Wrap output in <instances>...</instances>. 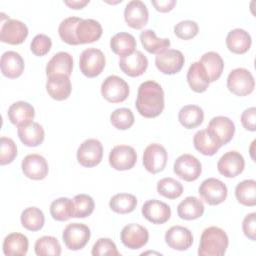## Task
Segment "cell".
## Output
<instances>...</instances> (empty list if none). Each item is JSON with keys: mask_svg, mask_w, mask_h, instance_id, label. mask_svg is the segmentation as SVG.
I'll return each mask as SVG.
<instances>
[{"mask_svg": "<svg viewBox=\"0 0 256 256\" xmlns=\"http://www.w3.org/2000/svg\"><path fill=\"white\" fill-rule=\"evenodd\" d=\"M139 114L145 118H155L164 109V91L161 85L153 80L140 84L135 103Z\"/></svg>", "mask_w": 256, "mask_h": 256, "instance_id": "cell-1", "label": "cell"}, {"mask_svg": "<svg viewBox=\"0 0 256 256\" xmlns=\"http://www.w3.org/2000/svg\"><path fill=\"white\" fill-rule=\"evenodd\" d=\"M229 239L226 232L216 226L203 230L198 248L200 256H222L226 253Z\"/></svg>", "mask_w": 256, "mask_h": 256, "instance_id": "cell-2", "label": "cell"}, {"mask_svg": "<svg viewBox=\"0 0 256 256\" xmlns=\"http://www.w3.org/2000/svg\"><path fill=\"white\" fill-rule=\"evenodd\" d=\"M255 87V80L252 73L245 68L233 69L227 77V88L236 96H247Z\"/></svg>", "mask_w": 256, "mask_h": 256, "instance_id": "cell-3", "label": "cell"}, {"mask_svg": "<svg viewBox=\"0 0 256 256\" xmlns=\"http://www.w3.org/2000/svg\"><path fill=\"white\" fill-rule=\"evenodd\" d=\"M106 59L103 52L97 48L83 50L79 58V68L82 74L88 78H94L102 73Z\"/></svg>", "mask_w": 256, "mask_h": 256, "instance_id": "cell-4", "label": "cell"}, {"mask_svg": "<svg viewBox=\"0 0 256 256\" xmlns=\"http://www.w3.org/2000/svg\"><path fill=\"white\" fill-rule=\"evenodd\" d=\"M129 93V85L124 79L117 75L108 76L101 84V95L110 103L125 101Z\"/></svg>", "mask_w": 256, "mask_h": 256, "instance_id": "cell-5", "label": "cell"}, {"mask_svg": "<svg viewBox=\"0 0 256 256\" xmlns=\"http://www.w3.org/2000/svg\"><path fill=\"white\" fill-rule=\"evenodd\" d=\"M198 193L202 200H204L208 205L215 206L226 200L228 189L221 180L216 178H207L200 184Z\"/></svg>", "mask_w": 256, "mask_h": 256, "instance_id": "cell-6", "label": "cell"}, {"mask_svg": "<svg viewBox=\"0 0 256 256\" xmlns=\"http://www.w3.org/2000/svg\"><path fill=\"white\" fill-rule=\"evenodd\" d=\"M91 236L88 226L82 223L68 224L62 233V239L69 250H80L86 246Z\"/></svg>", "mask_w": 256, "mask_h": 256, "instance_id": "cell-7", "label": "cell"}, {"mask_svg": "<svg viewBox=\"0 0 256 256\" xmlns=\"http://www.w3.org/2000/svg\"><path fill=\"white\" fill-rule=\"evenodd\" d=\"M76 156L78 163L83 167L91 168L97 166L103 157L102 143L94 138L87 139L78 147Z\"/></svg>", "mask_w": 256, "mask_h": 256, "instance_id": "cell-8", "label": "cell"}, {"mask_svg": "<svg viewBox=\"0 0 256 256\" xmlns=\"http://www.w3.org/2000/svg\"><path fill=\"white\" fill-rule=\"evenodd\" d=\"M174 173L184 181L192 182L199 178L202 172L201 162L191 154H182L174 162Z\"/></svg>", "mask_w": 256, "mask_h": 256, "instance_id": "cell-9", "label": "cell"}, {"mask_svg": "<svg viewBox=\"0 0 256 256\" xmlns=\"http://www.w3.org/2000/svg\"><path fill=\"white\" fill-rule=\"evenodd\" d=\"M28 36V27L23 22L10 19L9 17L1 21L0 40L10 45H19L25 41Z\"/></svg>", "mask_w": 256, "mask_h": 256, "instance_id": "cell-10", "label": "cell"}, {"mask_svg": "<svg viewBox=\"0 0 256 256\" xmlns=\"http://www.w3.org/2000/svg\"><path fill=\"white\" fill-rule=\"evenodd\" d=\"M168 160V154L164 146L158 143L148 145L143 152L144 168L152 173L157 174L164 170Z\"/></svg>", "mask_w": 256, "mask_h": 256, "instance_id": "cell-11", "label": "cell"}, {"mask_svg": "<svg viewBox=\"0 0 256 256\" xmlns=\"http://www.w3.org/2000/svg\"><path fill=\"white\" fill-rule=\"evenodd\" d=\"M185 62L184 55L176 49H166L155 57V65L157 69L166 75H173L182 69Z\"/></svg>", "mask_w": 256, "mask_h": 256, "instance_id": "cell-12", "label": "cell"}, {"mask_svg": "<svg viewBox=\"0 0 256 256\" xmlns=\"http://www.w3.org/2000/svg\"><path fill=\"white\" fill-rule=\"evenodd\" d=\"M137 162V154L133 147L128 145H117L109 153L110 166L118 171L130 170Z\"/></svg>", "mask_w": 256, "mask_h": 256, "instance_id": "cell-13", "label": "cell"}, {"mask_svg": "<svg viewBox=\"0 0 256 256\" xmlns=\"http://www.w3.org/2000/svg\"><path fill=\"white\" fill-rule=\"evenodd\" d=\"M120 239L125 247L131 250H137L147 244L149 232L144 226L131 223L123 227L120 233Z\"/></svg>", "mask_w": 256, "mask_h": 256, "instance_id": "cell-14", "label": "cell"}, {"mask_svg": "<svg viewBox=\"0 0 256 256\" xmlns=\"http://www.w3.org/2000/svg\"><path fill=\"white\" fill-rule=\"evenodd\" d=\"M244 167V157L235 150L223 154L217 163L218 172L226 178H234L238 176L243 172Z\"/></svg>", "mask_w": 256, "mask_h": 256, "instance_id": "cell-15", "label": "cell"}, {"mask_svg": "<svg viewBox=\"0 0 256 256\" xmlns=\"http://www.w3.org/2000/svg\"><path fill=\"white\" fill-rule=\"evenodd\" d=\"M124 19L127 25L133 29H142L148 23L149 12L146 4L140 0H132L127 3L124 10Z\"/></svg>", "mask_w": 256, "mask_h": 256, "instance_id": "cell-16", "label": "cell"}, {"mask_svg": "<svg viewBox=\"0 0 256 256\" xmlns=\"http://www.w3.org/2000/svg\"><path fill=\"white\" fill-rule=\"evenodd\" d=\"M23 174L32 180H42L49 172L46 159L39 154H29L24 157L21 163Z\"/></svg>", "mask_w": 256, "mask_h": 256, "instance_id": "cell-17", "label": "cell"}, {"mask_svg": "<svg viewBox=\"0 0 256 256\" xmlns=\"http://www.w3.org/2000/svg\"><path fill=\"white\" fill-rule=\"evenodd\" d=\"M141 212L143 217L153 224H164L171 216L170 206L157 199L146 201L142 206Z\"/></svg>", "mask_w": 256, "mask_h": 256, "instance_id": "cell-18", "label": "cell"}, {"mask_svg": "<svg viewBox=\"0 0 256 256\" xmlns=\"http://www.w3.org/2000/svg\"><path fill=\"white\" fill-rule=\"evenodd\" d=\"M165 242L174 250L185 251L193 244V235L188 228L176 225L166 231Z\"/></svg>", "mask_w": 256, "mask_h": 256, "instance_id": "cell-19", "label": "cell"}, {"mask_svg": "<svg viewBox=\"0 0 256 256\" xmlns=\"http://www.w3.org/2000/svg\"><path fill=\"white\" fill-rule=\"evenodd\" d=\"M207 129L223 146L232 140L235 133V124L226 116H216L210 120Z\"/></svg>", "mask_w": 256, "mask_h": 256, "instance_id": "cell-20", "label": "cell"}, {"mask_svg": "<svg viewBox=\"0 0 256 256\" xmlns=\"http://www.w3.org/2000/svg\"><path fill=\"white\" fill-rule=\"evenodd\" d=\"M119 67L123 73L130 77L141 76L148 67L147 57L139 50H135L132 54L121 57Z\"/></svg>", "mask_w": 256, "mask_h": 256, "instance_id": "cell-21", "label": "cell"}, {"mask_svg": "<svg viewBox=\"0 0 256 256\" xmlns=\"http://www.w3.org/2000/svg\"><path fill=\"white\" fill-rule=\"evenodd\" d=\"M46 90L49 96L57 101L67 99L72 91V85L69 76L66 75H51L47 77Z\"/></svg>", "mask_w": 256, "mask_h": 256, "instance_id": "cell-22", "label": "cell"}, {"mask_svg": "<svg viewBox=\"0 0 256 256\" xmlns=\"http://www.w3.org/2000/svg\"><path fill=\"white\" fill-rule=\"evenodd\" d=\"M2 74L10 79L18 78L22 75L25 64L22 56L15 51H6L2 54L0 60Z\"/></svg>", "mask_w": 256, "mask_h": 256, "instance_id": "cell-23", "label": "cell"}, {"mask_svg": "<svg viewBox=\"0 0 256 256\" xmlns=\"http://www.w3.org/2000/svg\"><path fill=\"white\" fill-rule=\"evenodd\" d=\"M7 115L9 121L13 125L20 127L33 121L35 117V109L28 102L17 101L10 105Z\"/></svg>", "mask_w": 256, "mask_h": 256, "instance_id": "cell-24", "label": "cell"}, {"mask_svg": "<svg viewBox=\"0 0 256 256\" xmlns=\"http://www.w3.org/2000/svg\"><path fill=\"white\" fill-rule=\"evenodd\" d=\"M102 26L94 19H82L76 27V37L80 44L93 43L102 36Z\"/></svg>", "mask_w": 256, "mask_h": 256, "instance_id": "cell-25", "label": "cell"}, {"mask_svg": "<svg viewBox=\"0 0 256 256\" xmlns=\"http://www.w3.org/2000/svg\"><path fill=\"white\" fill-rule=\"evenodd\" d=\"M193 144L195 149L205 156H213L222 146L218 139L207 128L195 133Z\"/></svg>", "mask_w": 256, "mask_h": 256, "instance_id": "cell-26", "label": "cell"}, {"mask_svg": "<svg viewBox=\"0 0 256 256\" xmlns=\"http://www.w3.org/2000/svg\"><path fill=\"white\" fill-rule=\"evenodd\" d=\"M17 134L20 141L28 147H36L40 145L45 137L43 127L34 121L18 127Z\"/></svg>", "mask_w": 256, "mask_h": 256, "instance_id": "cell-27", "label": "cell"}, {"mask_svg": "<svg viewBox=\"0 0 256 256\" xmlns=\"http://www.w3.org/2000/svg\"><path fill=\"white\" fill-rule=\"evenodd\" d=\"M73 70V58L72 56L64 51L58 52L48 61L46 65V75H71Z\"/></svg>", "mask_w": 256, "mask_h": 256, "instance_id": "cell-28", "label": "cell"}, {"mask_svg": "<svg viewBox=\"0 0 256 256\" xmlns=\"http://www.w3.org/2000/svg\"><path fill=\"white\" fill-rule=\"evenodd\" d=\"M252 44L250 34L241 28L231 30L226 37V46L228 50L234 54L246 53Z\"/></svg>", "mask_w": 256, "mask_h": 256, "instance_id": "cell-29", "label": "cell"}, {"mask_svg": "<svg viewBox=\"0 0 256 256\" xmlns=\"http://www.w3.org/2000/svg\"><path fill=\"white\" fill-rule=\"evenodd\" d=\"M199 62L202 64L210 83L215 82L221 77L224 69V62L217 52L209 51L204 53Z\"/></svg>", "mask_w": 256, "mask_h": 256, "instance_id": "cell-30", "label": "cell"}, {"mask_svg": "<svg viewBox=\"0 0 256 256\" xmlns=\"http://www.w3.org/2000/svg\"><path fill=\"white\" fill-rule=\"evenodd\" d=\"M28 238L21 233L8 234L3 241V253L6 256H24L28 251Z\"/></svg>", "mask_w": 256, "mask_h": 256, "instance_id": "cell-31", "label": "cell"}, {"mask_svg": "<svg viewBox=\"0 0 256 256\" xmlns=\"http://www.w3.org/2000/svg\"><path fill=\"white\" fill-rule=\"evenodd\" d=\"M204 210L203 202L195 196L186 197L177 206V214L184 220L198 219L203 215Z\"/></svg>", "mask_w": 256, "mask_h": 256, "instance_id": "cell-32", "label": "cell"}, {"mask_svg": "<svg viewBox=\"0 0 256 256\" xmlns=\"http://www.w3.org/2000/svg\"><path fill=\"white\" fill-rule=\"evenodd\" d=\"M187 82L196 93H203L209 87V80L202 64L197 61L190 65L187 71Z\"/></svg>", "mask_w": 256, "mask_h": 256, "instance_id": "cell-33", "label": "cell"}, {"mask_svg": "<svg viewBox=\"0 0 256 256\" xmlns=\"http://www.w3.org/2000/svg\"><path fill=\"white\" fill-rule=\"evenodd\" d=\"M136 40L133 35L127 32H119L110 39L111 50L121 57L128 56L135 51Z\"/></svg>", "mask_w": 256, "mask_h": 256, "instance_id": "cell-34", "label": "cell"}, {"mask_svg": "<svg viewBox=\"0 0 256 256\" xmlns=\"http://www.w3.org/2000/svg\"><path fill=\"white\" fill-rule=\"evenodd\" d=\"M178 120L186 129L196 128L204 120L203 109L197 105H185L178 113Z\"/></svg>", "mask_w": 256, "mask_h": 256, "instance_id": "cell-35", "label": "cell"}, {"mask_svg": "<svg viewBox=\"0 0 256 256\" xmlns=\"http://www.w3.org/2000/svg\"><path fill=\"white\" fill-rule=\"evenodd\" d=\"M140 41L144 49L151 54H159L170 47L168 38H158L151 29H146L140 34Z\"/></svg>", "mask_w": 256, "mask_h": 256, "instance_id": "cell-36", "label": "cell"}, {"mask_svg": "<svg viewBox=\"0 0 256 256\" xmlns=\"http://www.w3.org/2000/svg\"><path fill=\"white\" fill-rule=\"evenodd\" d=\"M235 197L237 201L248 207L256 205V181L254 179L243 180L235 187Z\"/></svg>", "mask_w": 256, "mask_h": 256, "instance_id": "cell-37", "label": "cell"}, {"mask_svg": "<svg viewBox=\"0 0 256 256\" xmlns=\"http://www.w3.org/2000/svg\"><path fill=\"white\" fill-rule=\"evenodd\" d=\"M22 226L29 231H39L45 223V217L42 210L37 207L25 208L20 216Z\"/></svg>", "mask_w": 256, "mask_h": 256, "instance_id": "cell-38", "label": "cell"}, {"mask_svg": "<svg viewBox=\"0 0 256 256\" xmlns=\"http://www.w3.org/2000/svg\"><path fill=\"white\" fill-rule=\"evenodd\" d=\"M74 204L73 200L67 197H60L50 204V214L56 221H67L73 217Z\"/></svg>", "mask_w": 256, "mask_h": 256, "instance_id": "cell-39", "label": "cell"}, {"mask_svg": "<svg viewBox=\"0 0 256 256\" xmlns=\"http://www.w3.org/2000/svg\"><path fill=\"white\" fill-rule=\"evenodd\" d=\"M137 206V198L133 194L118 193L111 197L109 207L118 214H128L135 210Z\"/></svg>", "mask_w": 256, "mask_h": 256, "instance_id": "cell-40", "label": "cell"}, {"mask_svg": "<svg viewBox=\"0 0 256 256\" xmlns=\"http://www.w3.org/2000/svg\"><path fill=\"white\" fill-rule=\"evenodd\" d=\"M82 19L79 17L65 18L58 27V33L61 40L69 45H79V41L76 37V27Z\"/></svg>", "mask_w": 256, "mask_h": 256, "instance_id": "cell-41", "label": "cell"}, {"mask_svg": "<svg viewBox=\"0 0 256 256\" xmlns=\"http://www.w3.org/2000/svg\"><path fill=\"white\" fill-rule=\"evenodd\" d=\"M34 251L38 256H59L61 254V246L57 238L42 236L36 240Z\"/></svg>", "mask_w": 256, "mask_h": 256, "instance_id": "cell-42", "label": "cell"}, {"mask_svg": "<svg viewBox=\"0 0 256 256\" xmlns=\"http://www.w3.org/2000/svg\"><path fill=\"white\" fill-rule=\"evenodd\" d=\"M157 192L165 198L176 199L182 195L183 185L174 178H162L157 182Z\"/></svg>", "mask_w": 256, "mask_h": 256, "instance_id": "cell-43", "label": "cell"}, {"mask_svg": "<svg viewBox=\"0 0 256 256\" xmlns=\"http://www.w3.org/2000/svg\"><path fill=\"white\" fill-rule=\"evenodd\" d=\"M73 218H86L90 216L95 208L94 200L87 194H77L73 198Z\"/></svg>", "mask_w": 256, "mask_h": 256, "instance_id": "cell-44", "label": "cell"}, {"mask_svg": "<svg viewBox=\"0 0 256 256\" xmlns=\"http://www.w3.org/2000/svg\"><path fill=\"white\" fill-rule=\"evenodd\" d=\"M111 124L118 130H127L134 124V115L129 108H118L110 115Z\"/></svg>", "mask_w": 256, "mask_h": 256, "instance_id": "cell-45", "label": "cell"}, {"mask_svg": "<svg viewBox=\"0 0 256 256\" xmlns=\"http://www.w3.org/2000/svg\"><path fill=\"white\" fill-rule=\"evenodd\" d=\"M17 156V146L15 142L9 138L2 136L0 138V164L7 165L14 161Z\"/></svg>", "mask_w": 256, "mask_h": 256, "instance_id": "cell-46", "label": "cell"}, {"mask_svg": "<svg viewBox=\"0 0 256 256\" xmlns=\"http://www.w3.org/2000/svg\"><path fill=\"white\" fill-rule=\"evenodd\" d=\"M91 254L93 256H119L115 243L109 238H99L93 245Z\"/></svg>", "mask_w": 256, "mask_h": 256, "instance_id": "cell-47", "label": "cell"}, {"mask_svg": "<svg viewBox=\"0 0 256 256\" xmlns=\"http://www.w3.org/2000/svg\"><path fill=\"white\" fill-rule=\"evenodd\" d=\"M199 31L197 22L193 20H183L174 26V34L182 40L194 38Z\"/></svg>", "mask_w": 256, "mask_h": 256, "instance_id": "cell-48", "label": "cell"}, {"mask_svg": "<svg viewBox=\"0 0 256 256\" xmlns=\"http://www.w3.org/2000/svg\"><path fill=\"white\" fill-rule=\"evenodd\" d=\"M51 47H52L51 38L45 34L36 35L30 43V49L32 53L35 56H39V57L46 55L50 51Z\"/></svg>", "mask_w": 256, "mask_h": 256, "instance_id": "cell-49", "label": "cell"}, {"mask_svg": "<svg viewBox=\"0 0 256 256\" xmlns=\"http://www.w3.org/2000/svg\"><path fill=\"white\" fill-rule=\"evenodd\" d=\"M242 230L247 238L252 241L256 240V213L247 214L242 222Z\"/></svg>", "mask_w": 256, "mask_h": 256, "instance_id": "cell-50", "label": "cell"}, {"mask_svg": "<svg viewBox=\"0 0 256 256\" xmlns=\"http://www.w3.org/2000/svg\"><path fill=\"white\" fill-rule=\"evenodd\" d=\"M240 120H241V123H242L243 127L246 130L254 132L256 130V125H255L256 108L255 107H250V108L245 109L241 114Z\"/></svg>", "mask_w": 256, "mask_h": 256, "instance_id": "cell-51", "label": "cell"}, {"mask_svg": "<svg viewBox=\"0 0 256 256\" xmlns=\"http://www.w3.org/2000/svg\"><path fill=\"white\" fill-rule=\"evenodd\" d=\"M151 3L157 11L167 13L174 8L176 5V0H152Z\"/></svg>", "mask_w": 256, "mask_h": 256, "instance_id": "cell-52", "label": "cell"}, {"mask_svg": "<svg viewBox=\"0 0 256 256\" xmlns=\"http://www.w3.org/2000/svg\"><path fill=\"white\" fill-rule=\"evenodd\" d=\"M64 4L67 5L71 9H82L87 4H89V0H72V1H64Z\"/></svg>", "mask_w": 256, "mask_h": 256, "instance_id": "cell-53", "label": "cell"}]
</instances>
